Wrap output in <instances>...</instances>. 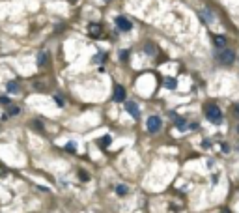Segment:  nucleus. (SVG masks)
Here are the masks:
<instances>
[{
    "label": "nucleus",
    "mask_w": 239,
    "mask_h": 213,
    "mask_svg": "<svg viewBox=\"0 0 239 213\" xmlns=\"http://www.w3.org/2000/svg\"><path fill=\"white\" fill-rule=\"evenodd\" d=\"M176 127H178L179 131H183L185 129V120L183 118H178V120H176Z\"/></svg>",
    "instance_id": "dca6fc26"
},
{
    "label": "nucleus",
    "mask_w": 239,
    "mask_h": 213,
    "mask_svg": "<svg viewBox=\"0 0 239 213\" xmlns=\"http://www.w3.org/2000/svg\"><path fill=\"white\" fill-rule=\"evenodd\" d=\"M116 193L118 195H127V187H125V185H118L116 187Z\"/></svg>",
    "instance_id": "f3484780"
},
{
    "label": "nucleus",
    "mask_w": 239,
    "mask_h": 213,
    "mask_svg": "<svg viewBox=\"0 0 239 213\" xmlns=\"http://www.w3.org/2000/svg\"><path fill=\"white\" fill-rule=\"evenodd\" d=\"M234 109H235V114L239 116V105H234Z\"/></svg>",
    "instance_id": "393cba45"
},
{
    "label": "nucleus",
    "mask_w": 239,
    "mask_h": 213,
    "mask_svg": "<svg viewBox=\"0 0 239 213\" xmlns=\"http://www.w3.org/2000/svg\"><path fill=\"white\" fill-rule=\"evenodd\" d=\"M79 178H80V180H84V181H86V180H88V174H86V172H79Z\"/></svg>",
    "instance_id": "4be33fe9"
},
{
    "label": "nucleus",
    "mask_w": 239,
    "mask_h": 213,
    "mask_svg": "<svg viewBox=\"0 0 239 213\" xmlns=\"http://www.w3.org/2000/svg\"><path fill=\"white\" fill-rule=\"evenodd\" d=\"M66 148H67V150H69V152H77V146L73 144V142H69V144H67Z\"/></svg>",
    "instance_id": "6ab92c4d"
},
{
    "label": "nucleus",
    "mask_w": 239,
    "mask_h": 213,
    "mask_svg": "<svg viewBox=\"0 0 239 213\" xmlns=\"http://www.w3.org/2000/svg\"><path fill=\"white\" fill-rule=\"evenodd\" d=\"M206 118L211 124H221L222 122V110L217 105H207L206 106Z\"/></svg>",
    "instance_id": "f257e3e1"
},
{
    "label": "nucleus",
    "mask_w": 239,
    "mask_h": 213,
    "mask_svg": "<svg viewBox=\"0 0 239 213\" xmlns=\"http://www.w3.org/2000/svg\"><path fill=\"white\" fill-rule=\"evenodd\" d=\"M54 103L58 105V106H64V105H66V101H64V97H62L60 94H56V95H54Z\"/></svg>",
    "instance_id": "2eb2a0df"
},
{
    "label": "nucleus",
    "mask_w": 239,
    "mask_h": 213,
    "mask_svg": "<svg viewBox=\"0 0 239 213\" xmlns=\"http://www.w3.org/2000/svg\"><path fill=\"white\" fill-rule=\"evenodd\" d=\"M164 86H166L168 90H176L178 82H176V79H172V77H166V79H164Z\"/></svg>",
    "instance_id": "9d476101"
},
{
    "label": "nucleus",
    "mask_w": 239,
    "mask_h": 213,
    "mask_svg": "<svg viewBox=\"0 0 239 213\" xmlns=\"http://www.w3.org/2000/svg\"><path fill=\"white\" fill-rule=\"evenodd\" d=\"M125 110L129 112V114L135 118V120H138L140 118V110H138V105L135 103V101H127L125 103Z\"/></svg>",
    "instance_id": "39448f33"
},
{
    "label": "nucleus",
    "mask_w": 239,
    "mask_h": 213,
    "mask_svg": "<svg viewBox=\"0 0 239 213\" xmlns=\"http://www.w3.org/2000/svg\"><path fill=\"white\" fill-rule=\"evenodd\" d=\"M45 62H47V53H45V51H41V53H39V56H38V66L43 67V66H45Z\"/></svg>",
    "instance_id": "f8f14e48"
},
{
    "label": "nucleus",
    "mask_w": 239,
    "mask_h": 213,
    "mask_svg": "<svg viewBox=\"0 0 239 213\" xmlns=\"http://www.w3.org/2000/svg\"><path fill=\"white\" fill-rule=\"evenodd\" d=\"M34 127H36L38 131H43V127H41V124H39V122H34Z\"/></svg>",
    "instance_id": "5701e85b"
},
{
    "label": "nucleus",
    "mask_w": 239,
    "mask_h": 213,
    "mask_svg": "<svg viewBox=\"0 0 239 213\" xmlns=\"http://www.w3.org/2000/svg\"><path fill=\"white\" fill-rule=\"evenodd\" d=\"M146 53L148 54H155V47H153V45H146Z\"/></svg>",
    "instance_id": "a211bd4d"
},
{
    "label": "nucleus",
    "mask_w": 239,
    "mask_h": 213,
    "mask_svg": "<svg viewBox=\"0 0 239 213\" xmlns=\"http://www.w3.org/2000/svg\"><path fill=\"white\" fill-rule=\"evenodd\" d=\"M112 99H114L116 103L125 101V88H123V86H116V88H114V95H112Z\"/></svg>",
    "instance_id": "423d86ee"
},
{
    "label": "nucleus",
    "mask_w": 239,
    "mask_h": 213,
    "mask_svg": "<svg viewBox=\"0 0 239 213\" xmlns=\"http://www.w3.org/2000/svg\"><path fill=\"white\" fill-rule=\"evenodd\" d=\"M161 127H163V120H161L159 116H150L146 122V129L150 133H157L161 131Z\"/></svg>",
    "instance_id": "7ed1b4c3"
},
{
    "label": "nucleus",
    "mask_w": 239,
    "mask_h": 213,
    "mask_svg": "<svg viewBox=\"0 0 239 213\" xmlns=\"http://www.w3.org/2000/svg\"><path fill=\"white\" fill-rule=\"evenodd\" d=\"M200 17L204 19V23H213L215 21V15L209 10H204V11H200Z\"/></svg>",
    "instance_id": "1a4fd4ad"
},
{
    "label": "nucleus",
    "mask_w": 239,
    "mask_h": 213,
    "mask_svg": "<svg viewBox=\"0 0 239 213\" xmlns=\"http://www.w3.org/2000/svg\"><path fill=\"white\" fill-rule=\"evenodd\" d=\"M213 41H215V45L221 47V49H224V45H226V38H224V36H215Z\"/></svg>",
    "instance_id": "9b49d317"
},
{
    "label": "nucleus",
    "mask_w": 239,
    "mask_h": 213,
    "mask_svg": "<svg viewBox=\"0 0 239 213\" xmlns=\"http://www.w3.org/2000/svg\"><path fill=\"white\" fill-rule=\"evenodd\" d=\"M110 142H112V137H110V135H105V137H101L99 140H97V146H99L101 150H105V148L110 146Z\"/></svg>",
    "instance_id": "0eeeda50"
},
{
    "label": "nucleus",
    "mask_w": 239,
    "mask_h": 213,
    "mask_svg": "<svg viewBox=\"0 0 239 213\" xmlns=\"http://www.w3.org/2000/svg\"><path fill=\"white\" fill-rule=\"evenodd\" d=\"M0 176H2V174H0Z\"/></svg>",
    "instance_id": "a878e982"
},
{
    "label": "nucleus",
    "mask_w": 239,
    "mask_h": 213,
    "mask_svg": "<svg viewBox=\"0 0 239 213\" xmlns=\"http://www.w3.org/2000/svg\"><path fill=\"white\" fill-rule=\"evenodd\" d=\"M88 32H90V36H92V38H99V36H101V26L94 23V24L88 26Z\"/></svg>",
    "instance_id": "6e6552de"
},
{
    "label": "nucleus",
    "mask_w": 239,
    "mask_h": 213,
    "mask_svg": "<svg viewBox=\"0 0 239 213\" xmlns=\"http://www.w3.org/2000/svg\"><path fill=\"white\" fill-rule=\"evenodd\" d=\"M101 60H107V54H97L95 56V62H101Z\"/></svg>",
    "instance_id": "aec40b11"
},
{
    "label": "nucleus",
    "mask_w": 239,
    "mask_h": 213,
    "mask_svg": "<svg viewBox=\"0 0 239 213\" xmlns=\"http://www.w3.org/2000/svg\"><path fill=\"white\" fill-rule=\"evenodd\" d=\"M6 88H8L10 94H13V92L19 90V84H15V82H8V84H6Z\"/></svg>",
    "instance_id": "4468645a"
},
{
    "label": "nucleus",
    "mask_w": 239,
    "mask_h": 213,
    "mask_svg": "<svg viewBox=\"0 0 239 213\" xmlns=\"http://www.w3.org/2000/svg\"><path fill=\"white\" fill-rule=\"evenodd\" d=\"M0 103H2V105H10V97H0Z\"/></svg>",
    "instance_id": "412c9836"
},
{
    "label": "nucleus",
    "mask_w": 239,
    "mask_h": 213,
    "mask_svg": "<svg viewBox=\"0 0 239 213\" xmlns=\"http://www.w3.org/2000/svg\"><path fill=\"white\" fill-rule=\"evenodd\" d=\"M114 21H116V26H118V28H119L122 32H129L131 28H133V23H131V21H129L127 17H122V15H118Z\"/></svg>",
    "instance_id": "20e7f679"
},
{
    "label": "nucleus",
    "mask_w": 239,
    "mask_h": 213,
    "mask_svg": "<svg viewBox=\"0 0 239 213\" xmlns=\"http://www.w3.org/2000/svg\"><path fill=\"white\" fill-rule=\"evenodd\" d=\"M119 58H122V60H127V53L122 51V53H119Z\"/></svg>",
    "instance_id": "b1692460"
},
{
    "label": "nucleus",
    "mask_w": 239,
    "mask_h": 213,
    "mask_svg": "<svg viewBox=\"0 0 239 213\" xmlns=\"http://www.w3.org/2000/svg\"><path fill=\"white\" fill-rule=\"evenodd\" d=\"M234 58H235V53L232 51V49H221L219 53H217V60H219L222 66H230L232 62H234Z\"/></svg>",
    "instance_id": "f03ea898"
},
{
    "label": "nucleus",
    "mask_w": 239,
    "mask_h": 213,
    "mask_svg": "<svg viewBox=\"0 0 239 213\" xmlns=\"http://www.w3.org/2000/svg\"><path fill=\"white\" fill-rule=\"evenodd\" d=\"M19 112H21L19 106H10V109H8V114H6V116H17Z\"/></svg>",
    "instance_id": "ddd939ff"
}]
</instances>
